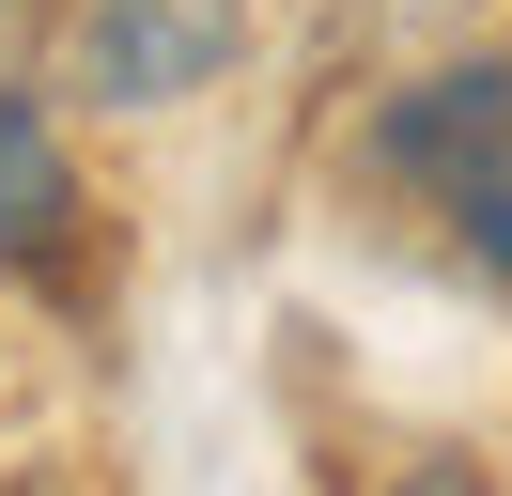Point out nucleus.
I'll return each mask as SVG.
<instances>
[{"label": "nucleus", "mask_w": 512, "mask_h": 496, "mask_svg": "<svg viewBox=\"0 0 512 496\" xmlns=\"http://www.w3.org/2000/svg\"><path fill=\"white\" fill-rule=\"evenodd\" d=\"M373 171L466 248L481 279H512V62H435V78L388 93Z\"/></svg>", "instance_id": "obj_1"}, {"label": "nucleus", "mask_w": 512, "mask_h": 496, "mask_svg": "<svg viewBox=\"0 0 512 496\" xmlns=\"http://www.w3.org/2000/svg\"><path fill=\"white\" fill-rule=\"evenodd\" d=\"M249 62V0H63V93L78 109H187Z\"/></svg>", "instance_id": "obj_2"}, {"label": "nucleus", "mask_w": 512, "mask_h": 496, "mask_svg": "<svg viewBox=\"0 0 512 496\" xmlns=\"http://www.w3.org/2000/svg\"><path fill=\"white\" fill-rule=\"evenodd\" d=\"M0 16H16V0H0ZM78 248V171H63V140H47V109L16 78H0V264H63Z\"/></svg>", "instance_id": "obj_3"}, {"label": "nucleus", "mask_w": 512, "mask_h": 496, "mask_svg": "<svg viewBox=\"0 0 512 496\" xmlns=\"http://www.w3.org/2000/svg\"><path fill=\"white\" fill-rule=\"evenodd\" d=\"M373 496H497V481H481V465H450V450H419V465H388Z\"/></svg>", "instance_id": "obj_4"}]
</instances>
